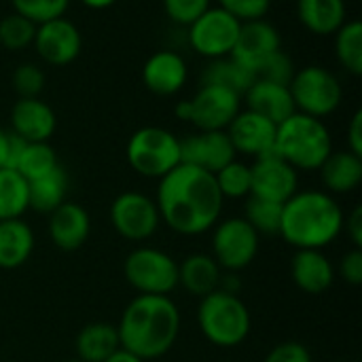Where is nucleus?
<instances>
[{
  "label": "nucleus",
  "mask_w": 362,
  "mask_h": 362,
  "mask_svg": "<svg viewBox=\"0 0 362 362\" xmlns=\"http://www.w3.org/2000/svg\"><path fill=\"white\" fill-rule=\"evenodd\" d=\"M155 204L159 218L172 231L199 235L218 223L225 197L218 191L214 174L189 163H178L159 178Z\"/></svg>",
  "instance_id": "obj_1"
},
{
  "label": "nucleus",
  "mask_w": 362,
  "mask_h": 362,
  "mask_svg": "<svg viewBox=\"0 0 362 362\" xmlns=\"http://www.w3.org/2000/svg\"><path fill=\"white\" fill-rule=\"evenodd\" d=\"M121 348L142 361L168 354L180 333V312L165 295H138L123 312L119 325Z\"/></svg>",
  "instance_id": "obj_2"
},
{
  "label": "nucleus",
  "mask_w": 362,
  "mask_h": 362,
  "mask_svg": "<svg viewBox=\"0 0 362 362\" xmlns=\"http://www.w3.org/2000/svg\"><path fill=\"white\" fill-rule=\"evenodd\" d=\"M344 210L325 191H297L282 204L280 233L297 250H322L344 231Z\"/></svg>",
  "instance_id": "obj_3"
},
{
  "label": "nucleus",
  "mask_w": 362,
  "mask_h": 362,
  "mask_svg": "<svg viewBox=\"0 0 362 362\" xmlns=\"http://www.w3.org/2000/svg\"><path fill=\"white\" fill-rule=\"evenodd\" d=\"M274 153L299 170H318L333 153V138L322 119L295 112L276 129Z\"/></svg>",
  "instance_id": "obj_4"
},
{
  "label": "nucleus",
  "mask_w": 362,
  "mask_h": 362,
  "mask_svg": "<svg viewBox=\"0 0 362 362\" xmlns=\"http://www.w3.org/2000/svg\"><path fill=\"white\" fill-rule=\"evenodd\" d=\"M197 325L202 335L218 348L240 346L252 327L246 303L231 293L221 288L202 297L197 308Z\"/></svg>",
  "instance_id": "obj_5"
},
{
  "label": "nucleus",
  "mask_w": 362,
  "mask_h": 362,
  "mask_svg": "<svg viewBox=\"0 0 362 362\" xmlns=\"http://www.w3.org/2000/svg\"><path fill=\"white\" fill-rule=\"evenodd\" d=\"M125 157L140 176L163 178L180 163V140L165 127L146 125L132 134Z\"/></svg>",
  "instance_id": "obj_6"
},
{
  "label": "nucleus",
  "mask_w": 362,
  "mask_h": 362,
  "mask_svg": "<svg viewBox=\"0 0 362 362\" xmlns=\"http://www.w3.org/2000/svg\"><path fill=\"white\" fill-rule=\"evenodd\" d=\"M288 89L293 93L297 112L316 119H325L333 115L344 100V87L339 78L325 66H316V64L299 68Z\"/></svg>",
  "instance_id": "obj_7"
},
{
  "label": "nucleus",
  "mask_w": 362,
  "mask_h": 362,
  "mask_svg": "<svg viewBox=\"0 0 362 362\" xmlns=\"http://www.w3.org/2000/svg\"><path fill=\"white\" fill-rule=\"evenodd\" d=\"M125 280L140 295H165L178 286V263L163 250L157 248H136L127 255Z\"/></svg>",
  "instance_id": "obj_8"
},
{
  "label": "nucleus",
  "mask_w": 362,
  "mask_h": 362,
  "mask_svg": "<svg viewBox=\"0 0 362 362\" xmlns=\"http://www.w3.org/2000/svg\"><path fill=\"white\" fill-rule=\"evenodd\" d=\"M240 21L221 6L204 11L189 28V45L193 51L208 59L229 57L238 40Z\"/></svg>",
  "instance_id": "obj_9"
},
{
  "label": "nucleus",
  "mask_w": 362,
  "mask_h": 362,
  "mask_svg": "<svg viewBox=\"0 0 362 362\" xmlns=\"http://www.w3.org/2000/svg\"><path fill=\"white\" fill-rule=\"evenodd\" d=\"M212 259L221 269L240 272L248 267L259 252V233L244 218H227L214 225Z\"/></svg>",
  "instance_id": "obj_10"
},
{
  "label": "nucleus",
  "mask_w": 362,
  "mask_h": 362,
  "mask_svg": "<svg viewBox=\"0 0 362 362\" xmlns=\"http://www.w3.org/2000/svg\"><path fill=\"white\" fill-rule=\"evenodd\" d=\"M110 221L121 238L129 242H144L157 231L161 218L157 204L151 197L138 191H125L112 202Z\"/></svg>",
  "instance_id": "obj_11"
},
{
  "label": "nucleus",
  "mask_w": 362,
  "mask_h": 362,
  "mask_svg": "<svg viewBox=\"0 0 362 362\" xmlns=\"http://www.w3.org/2000/svg\"><path fill=\"white\" fill-rule=\"evenodd\" d=\"M242 110V95L218 85H199L191 98V121L197 132H223Z\"/></svg>",
  "instance_id": "obj_12"
},
{
  "label": "nucleus",
  "mask_w": 362,
  "mask_h": 362,
  "mask_svg": "<svg viewBox=\"0 0 362 362\" xmlns=\"http://www.w3.org/2000/svg\"><path fill=\"white\" fill-rule=\"evenodd\" d=\"M32 47L45 64L62 68L72 64L81 55L83 36L70 19L55 17L36 25Z\"/></svg>",
  "instance_id": "obj_13"
},
{
  "label": "nucleus",
  "mask_w": 362,
  "mask_h": 362,
  "mask_svg": "<svg viewBox=\"0 0 362 362\" xmlns=\"http://www.w3.org/2000/svg\"><path fill=\"white\" fill-rule=\"evenodd\" d=\"M250 195L276 204L288 202L299 189L297 170L276 153H267L255 159V163L250 165Z\"/></svg>",
  "instance_id": "obj_14"
},
{
  "label": "nucleus",
  "mask_w": 362,
  "mask_h": 362,
  "mask_svg": "<svg viewBox=\"0 0 362 362\" xmlns=\"http://www.w3.org/2000/svg\"><path fill=\"white\" fill-rule=\"evenodd\" d=\"M280 49H282V36L278 28L267 19H257L240 25L238 40L229 57H233L242 68H246L257 76L261 66Z\"/></svg>",
  "instance_id": "obj_15"
},
{
  "label": "nucleus",
  "mask_w": 362,
  "mask_h": 362,
  "mask_svg": "<svg viewBox=\"0 0 362 362\" xmlns=\"http://www.w3.org/2000/svg\"><path fill=\"white\" fill-rule=\"evenodd\" d=\"M235 148L227 132H197L180 140V163L202 168L210 174H216L227 163L235 159Z\"/></svg>",
  "instance_id": "obj_16"
},
{
  "label": "nucleus",
  "mask_w": 362,
  "mask_h": 362,
  "mask_svg": "<svg viewBox=\"0 0 362 362\" xmlns=\"http://www.w3.org/2000/svg\"><path fill=\"white\" fill-rule=\"evenodd\" d=\"M276 129H278L276 123L244 108L235 115V119L229 123V127L225 132H227L235 153L257 159L261 155L274 153Z\"/></svg>",
  "instance_id": "obj_17"
},
{
  "label": "nucleus",
  "mask_w": 362,
  "mask_h": 362,
  "mask_svg": "<svg viewBox=\"0 0 362 362\" xmlns=\"http://www.w3.org/2000/svg\"><path fill=\"white\" fill-rule=\"evenodd\" d=\"M187 78H189L187 62L178 51L172 49L155 51L142 66L144 87L161 98H170L182 91Z\"/></svg>",
  "instance_id": "obj_18"
},
{
  "label": "nucleus",
  "mask_w": 362,
  "mask_h": 362,
  "mask_svg": "<svg viewBox=\"0 0 362 362\" xmlns=\"http://www.w3.org/2000/svg\"><path fill=\"white\" fill-rule=\"evenodd\" d=\"M55 127L57 117L40 98H19L11 108V129L25 142H49Z\"/></svg>",
  "instance_id": "obj_19"
},
{
  "label": "nucleus",
  "mask_w": 362,
  "mask_h": 362,
  "mask_svg": "<svg viewBox=\"0 0 362 362\" xmlns=\"http://www.w3.org/2000/svg\"><path fill=\"white\" fill-rule=\"evenodd\" d=\"M242 104L246 106V110H252V112L269 119L276 125H280L282 121H286L291 115L297 112L288 85H280V83L259 78V76L244 91Z\"/></svg>",
  "instance_id": "obj_20"
},
{
  "label": "nucleus",
  "mask_w": 362,
  "mask_h": 362,
  "mask_svg": "<svg viewBox=\"0 0 362 362\" xmlns=\"http://www.w3.org/2000/svg\"><path fill=\"white\" fill-rule=\"evenodd\" d=\"M91 233V218L81 204L64 202L49 214V238L66 252L78 250Z\"/></svg>",
  "instance_id": "obj_21"
},
{
  "label": "nucleus",
  "mask_w": 362,
  "mask_h": 362,
  "mask_svg": "<svg viewBox=\"0 0 362 362\" xmlns=\"http://www.w3.org/2000/svg\"><path fill=\"white\" fill-rule=\"evenodd\" d=\"M293 282L308 295H322L333 286L335 269L322 250H297L291 263Z\"/></svg>",
  "instance_id": "obj_22"
},
{
  "label": "nucleus",
  "mask_w": 362,
  "mask_h": 362,
  "mask_svg": "<svg viewBox=\"0 0 362 362\" xmlns=\"http://www.w3.org/2000/svg\"><path fill=\"white\" fill-rule=\"evenodd\" d=\"M301 25L316 36H333L348 21L346 0H297Z\"/></svg>",
  "instance_id": "obj_23"
},
{
  "label": "nucleus",
  "mask_w": 362,
  "mask_h": 362,
  "mask_svg": "<svg viewBox=\"0 0 362 362\" xmlns=\"http://www.w3.org/2000/svg\"><path fill=\"white\" fill-rule=\"evenodd\" d=\"M318 172L327 191L350 193L362 182V157L352 151H333Z\"/></svg>",
  "instance_id": "obj_24"
},
{
  "label": "nucleus",
  "mask_w": 362,
  "mask_h": 362,
  "mask_svg": "<svg viewBox=\"0 0 362 362\" xmlns=\"http://www.w3.org/2000/svg\"><path fill=\"white\" fill-rule=\"evenodd\" d=\"M34 250V233L21 218L0 221V269H17Z\"/></svg>",
  "instance_id": "obj_25"
},
{
  "label": "nucleus",
  "mask_w": 362,
  "mask_h": 362,
  "mask_svg": "<svg viewBox=\"0 0 362 362\" xmlns=\"http://www.w3.org/2000/svg\"><path fill=\"white\" fill-rule=\"evenodd\" d=\"M223 269L210 255H191L178 265V286L195 297H206L221 284Z\"/></svg>",
  "instance_id": "obj_26"
},
{
  "label": "nucleus",
  "mask_w": 362,
  "mask_h": 362,
  "mask_svg": "<svg viewBox=\"0 0 362 362\" xmlns=\"http://www.w3.org/2000/svg\"><path fill=\"white\" fill-rule=\"evenodd\" d=\"M76 356L83 362H104L121 350L119 331L108 322H91L76 335Z\"/></svg>",
  "instance_id": "obj_27"
},
{
  "label": "nucleus",
  "mask_w": 362,
  "mask_h": 362,
  "mask_svg": "<svg viewBox=\"0 0 362 362\" xmlns=\"http://www.w3.org/2000/svg\"><path fill=\"white\" fill-rule=\"evenodd\" d=\"M66 191H68V176L64 168L57 165L53 172L28 182V208L51 214L57 206L66 202Z\"/></svg>",
  "instance_id": "obj_28"
},
{
  "label": "nucleus",
  "mask_w": 362,
  "mask_h": 362,
  "mask_svg": "<svg viewBox=\"0 0 362 362\" xmlns=\"http://www.w3.org/2000/svg\"><path fill=\"white\" fill-rule=\"evenodd\" d=\"M257 76L242 68L233 57H221V59H210V64L202 72V85H218L227 87L240 95L252 85Z\"/></svg>",
  "instance_id": "obj_29"
},
{
  "label": "nucleus",
  "mask_w": 362,
  "mask_h": 362,
  "mask_svg": "<svg viewBox=\"0 0 362 362\" xmlns=\"http://www.w3.org/2000/svg\"><path fill=\"white\" fill-rule=\"evenodd\" d=\"M335 55L346 72L362 74V23L358 19H348L335 34Z\"/></svg>",
  "instance_id": "obj_30"
},
{
  "label": "nucleus",
  "mask_w": 362,
  "mask_h": 362,
  "mask_svg": "<svg viewBox=\"0 0 362 362\" xmlns=\"http://www.w3.org/2000/svg\"><path fill=\"white\" fill-rule=\"evenodd\" d=\"M28 210V180L8 168L0 170V221L21 218Z\"/></svg>",
  "instance_id": "obj_31"
},
{
  "label": "nucleus",
  "mask_w": 362,
  "mask_h": 362,
  "mask_svg": "<svg viewBox=\"0 0 362 362\" xmlns=\"http://www.w3.org/2000/svg\"><path fill=\"white\" fill-rule=\"evenodd\" d=\"M57 153L49 142H25L17 163L15 172H19L28 182L36 180L57 168Z\"/></svg>",
  "instance_id": "obj_32"
},
{
  "label": "nucleus",
  "mask_w": 362,
  "mask_h": 362,
  "mask_svg": "<svg viewBox=\"0 0 362 362\" xmlns=\"http://www.w3.org/2000/svg\"><path fill=\"white\" fill-rule=\"evenodd\" d=\"M280 218H282V204H276V202H269V199H263L257 195H248L244 221L259 235H278Z\"/></svg>",
  "instance_id": "obj_33"
},
{
  "label": "nucleus",
  "mask_w": 362,
  "mask_h": 362,
  "mask_svg": "<svg viewBox=\"0 0 362 362\" xmlns=\"http://www.w3.org/2000/svg\"><path fill=\"white\" fill-rule=\"evenodd\" d=\"M218 191L225 199H242L250 195V165L233 159L231 163H227L223 170H218L214 174Z\"/></svg>",
  "instance_id": "obj_34"
},
{
  "label": "nucleus",
  "mask_w": 362,
  "mask_h": 362,
  "mask_svg": "<svg viewBox=\"0 0 362 362\" xmlns=\"http://www.w3.org/2000/svg\"><path fill=\"white\" fill-rule=\"evenodd\" d=\"M36 23L19 13H11L0 19V45L8 51H21L34 42Z\"/></svg>",
  "instance_id": "obj_35"
},
{
  "label": "nucleus",
  "mask_w": 362,
  "mask_h": 362,
  "mask_svg": "<svg viewBox=\"0 0 362 362\" xmlns=\"http://www.w3.org/2000/svg\"><path fill=\"white\" fill-rule=\"evenodd\" d=\"M11 4L13 13H19L38 25L49 19L64 17L70 6V0H11Z\"/></svg>",
  "instance_id": "obj_36"
},
{
  "label": "nucleus",
  "mask_w": 362,
  "mask_h": 362,
  "mask_svg": "<svg viewBox=\"0 0 362 362\" xmlns=\"http://www.w3.org/2000/svg\"><path fill=\"white\" fill-rule=\"evenodd\" d=\"M13 89L19 98H40L45 89V72L36 64H21L13 72Z\"/></svg>",
  "instance_id": "obj_37"
},
{
  "label": "nucleus",
  "mask_w": 362,
  "mask_h": 362,
  "mask_svg": "<svg viewBox=\"0 0 362 362\" xmlns=\"http://www.w3.org/2000/svg\"><path fill=\"white\" fill-rule=\"evenodd\" d=\"M295 72H297L295 62L291 59L288 53H284V51L280 49V51H276V53L261 66V70L257 72V76H259V78L274 81V83H280V85H291Z\"/></svg>",
  "instance_id": "obj_38"
},
{
  "label": "nucleus",
  "mask_w": 362,
  "mask_h": 362,
  "mask_svg": "<svg viewBox=\"0 0 362 362\" xmlns=\"http://www.w3.org/2000/svg\"><path fill=\"white\" fill-rule=\"evenodd\" d=\"M210 6L212 0H163L165 15L178 25H191Z\"/></svg>",
  "instance_id": "obj_39"
},
{
  "label": "nucleus",
  "mask_w": 362,
  "mask_h": 362,
  "mask_svg": "<svg viewBox=\"0 0 362 362\" xmlns=\"http://www.w3.org/2000/svg\"><path fill=\"white\" fill-rule=\"evenodd\" d=\"M218 6L233 15L240 23L265 19L269 13L272 0H218Z\"/></svg>",
  "instance_id": "obj_40"
},
{
  "label": "nucleus",
  "mask_w": 362,
  "mask_h": 362,
  "mask_svg": "<svg viewBox=\"0 0 362 362\" xmlns=\"http://www.w3.org/2000/svg\"><path fill=\"white\" fill-rule=\"evenodd\" d=\"M265 362H312V354L299 341H284L267 354Z\"/></svg>",
  "instance_id": "obj_41"
},
{
  "label": "nucleus",
  "mask_w": 362,
  "mask_h": 362,
  "mask_svg": "<svg viewBox=\"0 0 362 362\" xmlns=\"http://www.w3.org/2000/svg\"><path fill=\"white\" fill-rule=\"evenodd\" d=\"M339 276L352 284V286H361L362 284V250L354 248L350 252L344 255L341 263H339Z\"/></svg>",
  "instance_id": "obj_42"
},
{
  "label": "nucleus",
  "mask_w": 362,
  "mask_h": 362,
  "mask_svg": "<svg viewBox=\"0 0 362 362\" xmlns=\"http://www.w3.org/2000/svg\"><path fill=\"white\" fill-rule=\"evenodd\" d=\"M348 151L362 157V110H356L348 125Z\"/></svg>",
  "instance_id": "obj_43"
},
{
  "label": "nucleus",
  "mask_w": 362,
  "mask_h": 362,
  "mask_svg": "<svg viewBox=\"0 0 362 362\" xmlns=\"http://www.w3.org/2000/svg\"><path fill=\"white\" fill-rule=\"evenodd\" d=\"M344 227H346V231H348V235H350V240H352L354 248H361L362 246V208L361 206H356V208L352 210V214L344 221Z\"/></svg>",
  "instance_id": "obj_44"
},
{
  "label": "nucleus",
  "mask_w": 362,
  "mask_h": 362,
  "mask_svg": "<svg viewBox=\"0 0 362 362\" xmlns=\"http://www.w3.org/2000/svg\"><path fill=\"white\" fill-rule=\"evenodd\" d=\"M8 146H11V132L0 127V170L8 165Z\"/></svg>",
  "instance_id": "obj_45"
},
{
  "label": "nucleus",
  "mask_w": 362,
  "mask_h": 362,
  "mask_svg": "<svg viewBox=\"0 0 362 362\" xmlns=\"http://www.w3.org/2000/svg\"><path fill=\"white\" fill-rule=\"evenodd\" d=\"M174 112L180 121H191V98L189 100H180L176 106H174Z\"/></svg>",
  "instance_id": "obj_46"
},
{
  "label": "nucleus",
  "mask_w": 362,
  "mask_h": 362,
  "mask_svg": "<svg viewBox=\"0 0 362 362\" xmlns=\"http://www.w3.org/2000/svg\"><path fill=\"white\" fill-rule=\"evenodd\" d=\"M104 362H146V361H142V358H138L136 354H132V352H127V350H117L110 358H106Z\"/></svg>",
  "instance_id": "obj_47"
},
{
  "label": "nucleus",
  "mask_w": 362,
  "mask_h": 362,
  "mask_svg": "<svg viewBox=\"0 0 362 362\" xmlns=\"http://www.w3.org/2000/svg\"><path fill=\"white\" fill-rule=\"evenodd\" d=\"M81 4H85L87 8H93V11H102V8H108L112 6L117 0H78Z\"/></svg>",
  "instance_id": "obj_48"
},
{
  "label": "nucleus",
  "mask_w": 362,
  "mask_h": 362,
  "mask_svg": "<svg viewBox=\"0 0 362 362\" xmlns=\"http://www.w3.org/2000/svg\"><path fill=\"white\" fill-rule=\"evenodd\" d=\"M66 362H83V361H78V358H76V361H66Z\"/></svg>",
  "instance_id": "obj_49"
}]
</instances>
